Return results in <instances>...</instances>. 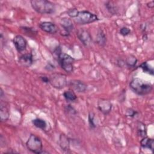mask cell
Masks as SVG:
<instances>
[{
	"mask_svg": "<svg viewBox=\"0 0 154 154\" xmlns=\"http://www.w3.org/2000/svg\"><path fill=\"white\" fill-rule=\"evenodd\" d=\"M130 88L138 95H146L150 93L152 89V84L142 79L135 78L129 83Z\"/></svg>",
	"mask_w": 154,
	"mask_h": 154,
	"instance_id": "obj_1",
	"label": "cell"
},
{
	"mask_svg": "<svg viewBox=\"0 0 154 154\" xmlns=\"http://www.w3.org/2000/svg\"><path fill=\"white\" fill-rule=\"evenodd\" d=\"M30 3L32 8L40 14H52L55 11V4L47 0H31Z\"/></svg>",
	"mask_w": 154,
	"mask_h": 154,
	"instance_id": "obj_2",
	"label": "cell"
},
{
	"mask_svg": "<svg viewBox=\"0 0 154 154\" xmlns=\"http://www.w3.org/2000/svg\"><path fill=\"white\" fill-rule=\"evenodd\" d=\"M73 19L76 23L79 25L88 24L99 20L97 15L87 10L79 11L77 16Z\"/></svg>",
	"mask_w": 154,
	"mask_h": 154,
	"instance_id": "obj_3",
	"label": "cell"
},
{
	"mask_svg": "<svg viewBox=\"0 0 154 154\" xmlns=\"http://www.w3.org/2000/svg\"><path fill=\"white\" fill-rule=\"evenodd\" d=\"M29 150L34 153L40 154L43 152V144L41 139L34 134H31L26 142Z\"/></svg>",
	"mask_w": 154,
	"mask_h": 154,
	"instance_id": "obj_4",
	"label": "cell"
},
{
	"mask_svg": "<svg viewBox=\"0 0 154 154\" xmlns=\"http://www.w3.org/2000/svg\"><path fill=\"white\" fill-rule=\"evenodd\" d=\"M58 59L61 68L65 72L70 73L73 71V63L75 61V60L73 57L67 54L61 52L58 55Z\"/></svg>",
	"mask_w": 154,
	"mask_h": 154,
	"instance_id": "obj_5",
	"label": "cell"
},
{
	"mask_svg": "<svg viewBox=\"0 0 154 154\" xmlns=\"http://www.w3.org/2000/svg\"><path fill=\"white\" fill-rule=\"evenodd\" d=\"M49 83L51 85L57 89H61L66 87L67 81L66 76L61 73H53L50 75Z\"/></svg>",
	"mask_w": 154,
	"mask_h": 154,
	"instance_id": "obj_6",
	"label": "cell"
},
{
	"mask_svg": "<svg viewBox=\"0 0 154 154\" xmlns=\"http://www.w3.org/2000/svg\"><path fill=\"white\" fill-rule=\"evenodd\" d=\"M76 35L79 40L84 46H88L91 43V37L90 33L87 30H85L84 29H80L76 32Z\"/></svg>",
	"mask_w": 154,
	"mask_h": 154,
	"instance_id": "obj_7",
	"label": "cell"
},
{
	"mask_svg": "<svg viewBox=\"0 0 154 154\" xmlns=\"http://www.w3.org/2000/svg\"><path fill=\"white\" fill-rule=\"evenodd\" d=\"M13 42L18 52H22L26 49L27 42L23 36L20 35H16L13 40Z\"/></svg>",
	"mask_w": 154,
	"mask_h": 154,
	"instance_id": "obj_8",
	"label": "cell"
},
{
	"mask_svg": "<svg viewBox=\"0 0 154 154\" xmlns=\"http://www.w3.org/2000/svg\"><path fill=\"white\" fill-rule=\"evenodd\" d=\"M97 108L103 114H108L111 111L112 104L108 100L101 99L97 102Z\"/></svg>",
	"mask_w": 154,
	"mask_h": 154,
	"instance_id": "obj_9",
	"label": "cell"
},
{
	"mask_svg": "<svg viewBox=\"0 0 154 154\" xmlns=\"http://www.w3.org/2000/svg\"><path fill=\"white\" fill-rule=\"evenodd\" d=\"M39 27L43 31L49 34H55L58 31V27L51 22H43L39 24Z\"/></svg>",
	"mask_w": 154,
	"mask_h": 154,
	"instance_id": "obj_10",
	"label": "cell"
},
{
	"mask_svg": "<svg viewBox=\"0 0 154 154\" xmlns=\"http://www.w3.org/2000/svg\"><path fill=\"white\" fill-rule=\"evenodd\" d=\"M69 85L74 90L78 93L84 92L87 89V85L80 80H72L70 81Z\"/></svg>",
	"mask_w": 154,
	"mask_h": 154,
	"instance_id": "obj_11",
	"label": "cell"
},
{
	"mask_svg": "<svg viewBox=\"0 0 154 154\" xmlns=\"http://www.w3.org/2000/svg\"><path fill=\"white\" fill-rule=\"evenodd\" d=\"M19 63L23 67H30L33 63L32 54L31 53L23 54L19 57Z\"/></svg>",
	"mask_w": 154,
	"mask_h": 154,
	"instance_id": "obj_12",
	"label": "cell"
},
{
	"mask_svg": "<svg viewBox=\"0 0 154 154\" xmlns=\"http://www.w3.org/2000/svg\"><path fill=\"white\" fill-rule=\"evenodd\" d=\"M60 24L63 28L65 33L66 34V35H68L70 33V32L73 29V25L72 23V21L69 19V18H63L61 19L60 21Z\"/></svg>",
	"mask_w": 154,
	"mask_h": 154,
	"instance_id": "obj_13",
	"label": "cell"
},
{
	"mask_svg": "<svg viewBox=\"0 0 154 154\" xmlns=\"http://www.w3.org/2000/svg\"><path fill=\"white\" fill-rule=\"evenodd\" d=\"M141 146L144 149H148L151 150L152 152L154 149V140L147 137H144L140 141Z\"/></svg>",
	"mask_w": 154,
	"mask_h": 154,
	"instance_id": "obj_14",
	"label": "cell"
},
{
	"mask_svg": "<svg viewBox=\"0 0 154 154\" xmlns=\"http://www.w3.org/2000/svg\"><path fill=\"white\" fill-rule=\"evenodd\" d=\"M59 144L62 150L64 151H67L69 150L70 142L68 137L64 134H61L59 138Z\"/></svg>",
	"mask_w": 154,
	"mask_h": 154,
	"instance_id": "obj_15",
	"label": "cell"
},
{
	"mask_svg": "<svg viewBox=\"0 0 154 154\" xmlns=\"http://www.w3.org/2000/svg\"><path fill=\"white\" fill-rule=\"evenodd\" d=\"M10 113L7 107L4 105H2V103H1L0 106V119L1 122H5L7 121L9 118Z\"/></svg>",
	"mask_w": 154,
	"mask_h": 154,
	"instance_id": "obj_16",
	"label": "cell"
},
{
	"mask_svg": "<svg viewBox=\"0 0 154 154\" xmlns=\"http://www.w3.org/2000/svg\"><path fill=\"white\" fill-rule=\"evenodd\" d=\"M106 41V38L105 33L102 29H99L96 35V43L98 45L103 46L105 45Z\"/></svg>",
	"mask_w": 154,
	"mask_h": 154,
	"instance_id": "obj_17",
	"label": "cell"
},
{
	"mask_svg": "<svg viewBox=\"0 0 154 154\" xmlns=\"http://www.w3.org/2000/svg\"><path fill=\"white\" fill-rule=\"evenodd\" d=\"M32 123L34 126H35L37 128H40L42 130H45L47 127V123L45 120L42 119H34L32 120Z\"/></svg>",
	"mask_w": 154,
	"mask_h": 154,
	"instance_id": "obj_18",
	"label": "cell"
},
{
	"mask_svg": "<svg viewBox=\"0 0 154 154\" xmlns=\"http://www.w3.org/2000/svg\"><path fill=\"white\" fill-rule=\"evenodd\" d=\"M137 134L141 137H144L147 135V129L144 123L138 122L137 123Z\"/></svg>",
	"mask_w": 154,
	"mask_h": 154,
	"instance_id": "obj_19",
	"label": "cell"
},
{
	"mask_svg": "<svg viewBox=\"0 0 154 154\" xmlns=\"http://www.w3.org/2000/svg\"><path fill=\"white\" fill-rule=\"evenodd\" d=\"M63 96L67 102H73L76 99V95L72 90L65 91L63 93Z\"/></svg>",
	"mask_w": 154,
	"mask_h": 154,
	"instance_id": "obj_20",
	"label": "cell"
},
{
	"mask_svg": "<svg viewBox=\"0 0 154 154\" xmlns=\"http://www.w3.org/2000/svg\"><path fill=\"white\" fill-rule=\"evenodd\" d=\"M140 67L143 70L144 72L149 73L152 75H153V69L147 62H143L140 64Z\"/></svg>",
	"mask_w": 154,
	"mask_h": 154,
	"instance_id": "obj_21",
	"label": "cell"
},
{
	"mask_svg": "<svg viewBox=\"0 0 154 154\" xmlns=\"http://www.w3.org/2000/svg\"><path fill=\"white\" fill-rule=\"evenodd\" d=\"M137 62V60L136 58V57L134 55H129L128 56L127 58H126V65L128 66V67H134L136 63Z\"/></svg>",
	"mask_w": 154,
	"mask_h": 154,
	"instance_id": "obj_22",
	"label": "cell"
},
{
	"mask_svg": "<svg viewBox=\"0 0 154 154\" xmlns=\"http://www.w3.org/2000/svg\"><path fill=\"white\" fill-rule=\"evenodd\" d=\"M105 6L106 7V8L109 11L110 13H111L112 14H115L117 13V9L115 5H114L112 2H109V1L107 2L106 4H105Z\"/></svg>",
	"mask_w": 154,
	"mask_h": 154,
	"instance_id": "obj_23",
	"label": "cell"
},
{
	"mask_svg": "<svg viewBox=\"0 0 154 154\" xmlns=\"http://www.w3.org/2000/svg\"><path fill=\"white\" fill-rule=\"evenodd\" d=\"M88 123L91 128H95L96 127L94 122V114L91 112L88 114Z\"/></svg>",
	"mask_w": 154,
	"mask_h": 154,
	"instance_id": "obj_24",
	"label": "cell"
},
{
	"mask_svg": "<svg viewBox=\"0 0 154 154\" xmlns=\"http://www.w3.org/2000/svg\"><path fill=\"white\" fill-rule=\"evenodd\" d=\"M138 114V112L137 111H135V110H134V109H132V108H128V109H127L126 111L125 115H126V116H128V117H135Z\"/></svg>",
	"mask_w": 154,
	"mask_h": 154,
	"instance_id": "obj_25",
	"label": "cell"
},
{
	"mask_svg": "<svg viewBox=\"0 0 154 154\" xmlns=\"http://www.w3.org/2000/svg\"><path fill=\"white\" fill-rule=\"evenodd\" d=\"M78 12L79 11H78V10L76 8H71L67 11V14L69 16H70V17L73 19L77 16Z\"/></svg>",
	"mask_w": 154,
	"mask_h": 154,
	"instance_id": "obj_26",
	"label": "cell"
},
{
	"mask_svg": "<svg viewBox=\"0 0 154 154\" xmlns=\"http://www.w3.org/2000/svg\"><path fill=\"white\" fill-rule=\"evenodd\" d=\"M131 32V30L129 28H127V27H122L120 29V33L123 36H126L128 35H129Z\"/></svg>",
	"mask_w": 154,
	"mask_h": 154,
	"instance_id": "obj_27",
	"label": "cell"
},
{
	"mask_svg": "<svg viewBox=\"0 0 154 154\" xmlns=\"http://www.w3.org/2000/svg\"><path fill=\"white\" fill-rule=\"evenodd\" d=\"M21 28H22L23 30L25 31L26 34L29 33V34H36L37 33V31L34 29V28L33 29V28H28V27H25V26L22 27Z\"/></svg>",
	"mask_w": 154,
	"mask_h": 154,
	"instance_id": "obj_28",
	"label": "cell"
},
{
	"mask_svg": "<svg viewBox=\"0 0 154 154\" xmlns=\"http://www.w3.org/2000/svg\"><path fill=\"white\" fill-rule=\"evenodd\" d=\"M67 110L69 112H70V113L72 114H74L76 112L75 109H74L72 106H71V105H67Z\"/></svg>",
	"mask_w": 154,
	"mask_h": 154,
	"instance_id": "obj_29",
	"label": "cell"
},
{
	"mask_svg": "<svg viewBox=\"0 0 154 154\" xmlns=\"http://www.w3.org/2000/svg\"><path fill=\"white\" fill-rule=\"evenodd\" d=\"M40 79L42 81L45 83H49V78L48 76H40Z\"/></svg>",
	"mask_w": 154,
	"mask_h": 154,
	"instance_id": "obj_30",
	"label": "cell"
},
{
	"mask_svg": "<svg viewBox=\"0 0 154 154\" xmlns=\"http://www.w3.org/2000/svg\"><path fill=\"white\" fill-rule=\"evenodd\" d=\"M147 5L148 7L149 8H153L154 7V1H150L149 2V3L147 4Z\"/></svg>",
	"mask_w": 154,
	"mask_h": 154,
	"instance_id": "obj_31",
	"label": "cell"
}]
</instances>
